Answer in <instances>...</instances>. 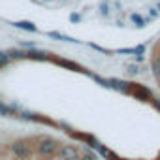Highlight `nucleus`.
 <instances>
[{
	"label": "nucleus",
	"instance_id": "obj_4",
	"mask_svg": "<svg viewBox=\"0 0 160 160\" xmlns=\"http://www.w3.org/2000/svg\"><path fill=\"white\" fill-rule=\"evenodd\" d=\"M10 57H8V53L6 51H0V68H2V66H8L10 64Z\"/></svg>",
	"mask_w": 160,
	"mask_h": 160
},
{
	"label": "nucleus",
	"instance_id": "obj_3",
	"mask_svg": "<svg viewBox=\"0 0 160 160\" xmlns=\"http://www.w3.org/2000/svg\"><path fill=\"white\" fill-rule=\"evenodd\" d=\"M0 115H15V108L6 106V104L0 102Z\"/></svg>",
	"mask_w": 160,
	"mask_h": 160
},
{
	"label": "nucleus",
	"instance_id": "obj_2",
	"mask_svg": "<svg viewBox=\"0 0 160 160\" xmlns=\"http://www.w3.org/2000/svg\"><path fill=\"white\" fill-rule=\"evenodd\" d=\"M55 62H57V64H60V66H66V68H72V70H77V72H81V68H79L77 64H73V62H70V60H62V58H55Z\"/></svg>",
	"mask_w": 160,
	"mask_h": 160
},
{
	"label": "nucleus",
	"instance_id": "obj_7",
	"mask_svg": "<svg viewBox=\"0 0 160 160\" xmlns=\"http://www.w3.org/2000/svg\"><path fill=\"white\" fill-rule=\"evenodd\" d=\"M158 8H160V4H158Z\"/></svg>",
	"mask_w": 160,
	"mask_h": 160
},
{
	"label": "nucleus",
	"instance_id": "obj_1",
	"mask_svg": "<svg viewBox=\"0 0 160 160\" xmlns=\"http://www.w3.org/2000/svg\"><path fill=\"white\" fill-rule=\"evenodd\" d=\"M13 27L23 28V30H27V32H36V30H38V27H36L34 23H30V21H19V23H13Z\"/></svg>",
	"mask_w": 160,
	"mask_h": 160
},
{
	"label": "nucleus",
	"instance_id": "obj_6",
	"mask_svg": "<svg viewBox=\"0 0 160 160\" xmlns=\"http://www.w3.org/2000/svg\"><path fill=\"white\" fill-rule=\"evenodd\" d=\"M70 19H72L73 23H77V21H81V15H77V13H72V15H70Z\"/></svg>",
	"mask_w": 160,
	"mask_h": 160
},
{
	"label": "nucleus",
	"instance_id": "obj_5",
	"mask_svg": "<svg viewBox=\"0 0 160 160\" xmlns=\"http://www.w3.org/2000/svg\"><path fill=\"white\" fill-rule=\"evenodd\" d=\"M132 21H134L138 27H143V19H141L139 15H136V13H134V15H132Z\"/></svg>",
	"mask_w": 160,
	"mask_h": 160
}]
</instances>
